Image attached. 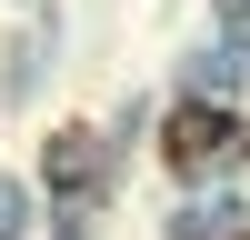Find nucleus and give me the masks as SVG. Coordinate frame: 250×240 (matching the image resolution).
Masks as SVG:
<instances>
[{
  "instance_id": "1",
  "label": "nucleus",
  "mask_w": 250,
  "mask_h": 240,
  "mask_svg": "<svg viewBox=\"0 0 250 240\" xmlns=\"http://www.w3.org/2000/svg\"><path fill=\"white\" fill-rule=\"evenodd\" d=\"M220 150H230V110H220V100H180V110L160 120V160H170L180 180H190V170H210Z\"/></svg>"
},
{
  "instance_id": "2",
  "label": "nucleus",
  "mask_w": 250,
  "mask_h": 240,
  "mask_svg": "<svg viewBox=\"0 0 250 240\" xmlns=\"http://www.w3.org/2000/svg\"><path fill=\"white\" fill-rule=\"evenodd\" d=\"M90 160H100L90 130H60V140H50V190H90Z\"/></svg>"
}]
</instances>
